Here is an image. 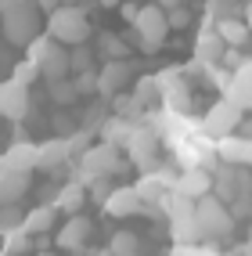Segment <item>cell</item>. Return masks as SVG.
<instances>
[{
    "mask_svg": "<svg viewBox=\"0 0 252 256\" xmlns=\"http://www.w3.org/2000/svg\"><path fill=\"white\" fill-rule=\"evenodd\" d=\"M40 256H50V252H40Z\"/></svg>",
    "mask_w": 252,
    "mask_h": 256,
    "instance_id": "cell-45",
    "label": "cell"
},
{
    "mask_svg": "<svg viewBox=\"0 0 252 256\" xmlns=\"http://www.w3.org/2000/svg\"><path fill=\"white\" fill-rule=\"evenodd\" d=\"M173 184H177V174L170 166H155V170H144L141 180H137V195L144 206H159V202L173 192Z\"/></svg>",
    "mask_w": 252,
    "mask_h": 256,
    "instance_id": "cell-9",
    "label": "cell"
},
{
    "mask_svg": "<svg viewBox=\"0 0 252 256\" xmlns=\"http://www.w3.org/2000/svg\"><path fill=\"white\" fill-rule=\"evenodd\" d=\"M76 90H79V98L83 94H97V69H87V72H76Z\"/></svg>",
    "mask_w": 252,
    "mask_h": 256,
    "instance_id": "cell-34",
    "label": "cell"
},
{
    "mask_svg": "<svg viewBox=\"0 0 252 256\" xmlns=\"http://www.w3.org/2000/svg\"><path fill=\"white\" fill-rule=\"evenodd\" d=\"M133 119H126V116H108L105 123H101V130H97V138L105 141V144H115V148H126V141H130V134H133Z\"/></svg>",
    "mask_w": 252,
    "mask_h": 256,
    "instance_id": "cell-21",
    "label": "cell"
},
{
    "mask_svg": "<svg viewBox=\"0 0 252 256\" xmlns=\"http://www.w3.org/2000/svg\"><path fill=\"white\" fill-rule=\"evenodd\" d=\"M7 174V162H4V156H0V177H4Z\"/></svg>",
    "mask_w": 252,
    "mask_h": 256,
    "instance_id": "cell-43",
    "label": "cell"
},
{
    "mask_svg": "<svg viewBox=\"0 0 252 256\" xmlns=\"http://www.w3.org/2000/svg\"><path fill=\"white\" fill-rule=\"evenodd\" d=\"M0 242H4L0 249H4L7 256H22V252H29V249H32V234L18 224V228H7L4 234H0Z\"/></svg>",
    "mask_w": 252,
    "mask_h": 256,
    "instance_id": "cell-26",
    "label": "cell"
},
{
    "mask_svg": "<svg viewBox=\"0 0 252 256\" xmlns=\"http://www.w3.org/2000/svg\"><path fill=\"white\" fill-rule=\"evenodd\" d=\"M245 22H249V29H252V4L245 8Z\"/></svg>",
    "mask_w": 252,
    "mask_h": 256,
    "instance_id": "cell-42",
    "label": "cell"
},
{
    "mask_svg": "<svg viewBox=\"0 0 252 256\" xmlns=\"http://www.w3.org/2000/svg\"><path fill=\"white\" fill-rule=\"evenodd\" d=\"M22 220H25V213H22V206H18V202H4V206H0V228H18L22 224Z\"/></svg>",
    "mask_w": 252,
    "mask_h": 256,
    "instance_id": "cell-33",
    "label": "cell"
},
{
    "mask_svg": "<svg viewBox=\"0 0 252 256\" xmlns=\"http://www.w3.org/2000/svg\"><path fill=\"white\" fill-rule=\"evenodd\" d=\"M11 4H18V0H0V14H4V11H7Z\"/></svg>",
    "mask_w": 252,
    "mask_h": 256,
    "instance_id": "cell-41",
    "label": "cell"
},
{
    "mask_svg": "<svg viewBox=\"0 0 252 256\" xmlns=\"http://www.w3.org/2000/svg\"><path fill=\"white\" fill-rule=\"evenodd\" d=\"M155 4H159L162 11H173V8H180V4H184V0H155Z\"/></svg>",
    "mask_w": 252,
    "mask_h": 256,
    "instance_id": "cell-39",
    "label": "cell"
},
{
    "mask_svg": "<svg viewBox=\"0 0 252 256\" xmlns=\"http://www.w3.org/2000/svg\"><path fill=\"white\" fill-rule=\"evenodd\" d=\"M40 29H43V18H40L36 0H18V4H11L0 14V32H4V40L14 44V47H29L40 36Z\"/></svg>",
    "mask_w": 252,
    "mask_h": 256,
    "instance_id": "cell-1",
    "label": "cell"
},
{
    "mask_svg": "<svg viewBox=\"0 0 252 256\" xmlns=\"http://www.w3.org/2000/svg\"><path fill=\"white\" fill-rule=\"evenodd\" d=\"M101 210H105L108 216H133V213H141L144 210V202L137 195V188H112V195L101 202Z\"/></svg>",
    "mask_w": 252,
    "mask_h": 256,
    "instance_id": "cell-15",
    "label": "cell"
},
{
    "mask_svg": "<svg viewBox=\"0 0 252 256\" xmlns=\"http://www.w3.org/2000/svg\"><path fill=\"white\" fill-rule=\"evenodd\" d=\"M97 4H101V8H119L123 0H97Z\"/></svg>",
    "mask_w": 252,
    "mask_h": 256,
    "instance_id": "cell-40",
    "label": "cell"
},
{
    "mask_svg": "<svg viewBox=\"0 0 252 256\" xmlns=\"http://www.w3.org/2000/svg\"><path fill=\"white\" fill-rule=\"evenodd\" d=\"M173 192L184 195V198H195V202H198L202 195H209V192H213V170H202V166L184 170V174H177Z\"/></svg>",
    "mask_w": 252,
    "mask_h": 256,
    "instance_id": "cell-14",
    "label": "cell"
},
{
    "mask_svg": "<svg viewBox=\"0 0 252 256\" xmlns=\"http://www.w3.org/2000/svg\"><path fill=\"white\" fill-rule=\"evenodd\" d=\"M65 4V0H36V8H40V14H50V11H58Z\"/></svg>",
    "mask_w": 252,
    "mask_h": 256,
    "instance_id": "cell-36",
    "label": "cell"
},
{
    "mask_svg": "<svg viewBox=\"0 0 252 256\" xmlns=\"http://www.w3.org/2000/svg\"><path fill=\"white\" fill-rule=\"evenodd\" d=\"M133 29H137V36H141V50H159L166 32H170V22H166V11L159 4H148V8L137 11Z\"/></svg>",
    "mask_w": 252,
    "mask_h": 256,
    "instance_id": "cell-8",
    "label": "cell"
},
{
    "mask_svg": "<svg viewBox=\"0 0 252 256\" xmlns=\"http://www.w3.org/2000/svg\"><path fill=\"white\" fill-rule=\"evenodd\" d=\"M108 252L112 256H141V238L133 231H115L108 242Z\"/></svg>",
    "mask_w": 252,
    "mask_h": 256,
    "instance_id": "cell-27",
    "label": "cell"
},
{
    "mask_svg": "<svg viewBox=\"0 0 252 256\" xmlns=\"http://www.w3.org/2000/svg\"><path fill=\"white\" fill-rule=\"evenodd\" d=\"M0 256H7V252H4V249H0Z\"/></svg>",
    "mask_w": 252,
    "mask_h": 256,
    "instance_id": "cell-44",
    "label": "cell"
},
{
    "mask_svg": "<svg viewBox=\"0 0 252 256\" xmlns=\"http://www.w3.org/2000/svg\"><path fill=\"white\" fill-rule=\"evenodd\" d=\"M36 159H40V148L32 144V141H14L4 152L7 170H22V174H32V170H36Z\"/></svg>",
    "mask_w": 252,
    "mask_h": 256,
    "instance_id": "cell-20",
    "label": "cell"
},
{
    "mask_svg": "<svg viewBox=\"0 0 252 256\" xmlns=\"http://www.w3.org/2000/svg\"><path fill=\"white\" fill-rule=\"evenodd\" d=\"M191 18H195V14L188 11V8H173V11H166V22H170V29H184V26H191Z\"/></svg>",
    "mask_w": 252,
    "mask_h": 256,
    "instance_id": "cell-35",
    "label": "cell"
},
{
    "mask_svg": "<svg viewBox=\"0 0 252 256\" xmlns=\"http://www.w3.org/2000/svg\"><path fill=\"white\" fill-rule=\"evenodd\" d=\"M130 80H133V62H126V58H112V62H105V65L97 69V94L105 98V101H112Z\"/></svg>",
    "mask_w": 252,
    "mask_h": 256,
    "instance_id": "cell-11",
    "label": "cell"
},
{
    "mask_svg": "<svg viewBox=\"0 0 252 256\" xmlns=\"http://www.w3.org/2000/svg\"><path fill=\"white\" fill-rule=\"evenodd\" d=\"M87 188H83L79 180H69L61 188V192L54 195V202H50V206H54L58 213H69V216H76V213H83V206H87Z\"/></svg>",
    "mask_w": 252,
    "mask_h": 256,
    "instance_id": "cell-22",
    "label": "cell"
},
{
    "mask_svg": "<svg viewBox=\"0 0 252 256\" xmlns=\"http://www.w3.org/2000/svg\"><path fill=\"white\" fill-rule=\"evenodd\" d=\"M29 174H22V170H7L4 177H0V206L4 202H22V195L29 192Z\"/></svg>",
    "mask_w": 252,
    "mask_h": 256,
    "instance_id": "cell-23",
    "label": "cell"
},
{
    "mask_svg": "<svg viewBox=\"0 0 252 256\" xmlns=\"http://www.w3.org/2000/svg\"><path fill=\"white\" fill-rule=\"evenodd\" d=\"M227 98L234 101V105H242V108H252V58H245L238 69H234Z\"/></svg>",
    "mask_w": 252,
    "mask_h": 256,
    "instance_id": "cell-19",
    "label": "cell"
},
{
    "mask_svg": "<svg viewBox=\"0 0 252 256\" xmlns=\"http://www.w3.org/2000/svg\"><path fill=\"white\" fill-rule=\"evenodd\" d=\"M29 112V87L18 80L0 83V116L4 119H22Z\"/></svg>",
    "mask_w": 252,
    "mask_h": 256,
    "instance_id": "cell-13",
    "label": "cell"
},
{
    "mask_svg": "<svg viewBox=\"0 0 252 256\" xmlns=\"http://www.w3.org/2000/svg\"><path fill=\"white\" fill-rule=\"evenodd\" d=\"M119 11H123V18L133 26V18H137V11H141V8H137V4H119Z\"/></svg>",
    "mask_w": 252,
    "mask_h": 256,
    "instance_id": "cell-37",
    "label": "cell"
},
{
    "mask_svg": "<svg viewBox=\"0 0 252 256\" xmlns=\"http://www.w3.org/2000/svg\"><path fill=\"white\" fill-rule=\"evenodd\" d=\"M97 47H101V54H105L108 62H112V58H126V54H130V44H126L123 36H112V32H105Z\"/></svg>",
    "mask_w": 252,
    "mask_h": 256,
    "instance_id": "cell-30",
    "label": "cell"
},
{
    "mask_svg": "<svg viewBox=\"0 0 252 256\" xmlns=\"http://www.w3.org/2000/svg\"><path fill=\"white\" fill-rule=\"evenodd\" d=\"M90 58H94V54H90L87 44H79L76 50H69V72H87V69H94Z\"/></svg>",
    "mask_w": 252,
    "mask_h": 256,
    "instance_id": "cell-32",
    "label": "cell"
},
{
    "mask_svg": "<svg viewBox=\"0 0 252 256\" xmlns=\"http://www.w3.org/2000/svg\"><path fill=\"white\" fill-rule=\"evenodd\" d=\"M224 50H227V44L220 40L216 26L198 29V36H195V65H202V69H209V65H220Z\"/></svg>",
    "mask_w": 252,
    "mask_h": 256,
    "instance_id": "cell-12",
    "label": "cell"
},
{
    "mask_svg": "<svg viewBox=\"0 0 252 256\" xmlns=\"http://www.w3.org/2000/svg\"><path fill=\"white\" fill-rule=\"evenodd\" d=\"M126 156H130L133 166H141V174L144 170H155V166H162V138L148 123L133 126L130 141H126Z\"/></svg>",
    "mask_w": 252,
    "mask_h": 256,
    "instance_id": "cell-7",
    "label": "cell"
},
{
    "mask_svg": "<svg viewBox=\"0 0 252 256\" xmlns=\"http://www.w3.org/2000/svg\"><path fill=\"white\" fill-rule=\"evenodd\" d=\"M54 206H50V202H47V206H36V210H29L25 213V220H22V228L32 234V238H36V234H47V231H54Z\"/></svg>",
    "mask_w": 252,
    "mask_h": 256,
    "instance_id": "cell-24",
    "label": "cell"
},
{
    "mask_svg": "<svg viewBox=\"0 0 252 256\" xmlns=\"http://www.w3.org/2000/svg\"><path fill=\"white\" fill-rule=\"evenodd\" d=\"M213 192H216V198H224V202H234V198H242V195H252V174H245L242 166L227 162L224 170H216Z\"/></svg>",
    "mask_w": 252,
    "mask_h": 256,
    "instance_id": "cell-10",
    "label": "cell"
},
{
    "mask_svg": "<svg viewBox=\"0 0 252 256\" xmlns=\"http://www.w3.org/2000/svg\"><path fill=\"white\" fill-rule=\"evenodd\" d=\"M195 216H198L202 238H231V231H234L231 210L224 206V198H216L213 192L202 195V198L195 202Z\"/></svg>",
    "mask_w": 252,
    "mask_h": 256,
    "instance_id": "cell-5",
    "label": "cell"
},
{
    "mask_svg": "<svg viewBox=\"0 0 252 256\" xmlns=\"http://www.w3.org/2000/svg\"><path fill=\"white\" fill-rule=\"evenodd\" d=\"M123 162H119V148L115 144H90L87 152L79 156V170H76V180L83 188H90L97 177H112V174H119Z\"/></svg>",
    "mask_w": 252,
    "mask_h": 256,
    "instance_id": "cell-3",
    "label": "cell"
},
{
    "mask_svg": "<svg viewBox=\"0 0 252 256\" xmlns=\"http://www.w3.org/2000/svg\"><path fill=\"white\" fill-rule=\"evenodd\" d=\"M11 80H18V83H25V87H32V83L40 80V65L32 62V58H25V62H14Z\"/></svg>",
    "mask_w": 252,
    "mask_h": 256,
    "instance_id": "cell-31",
    "label": "cell"
},
{
    "mask_svg": "<svg viewBox=\"0 0 252 256\" xmlns=\"http://www.w3.org/2000/svg\"><path fill=\"white\" fill-rule=\"evenodd\" d=\"M238 130H242V138H252V119H249V116L238 123Z\"/></svg>",
    "mask_w": 252,
    "mask_h": 256,
    "instance_id": "cell-38",
    "label": "cell"
},
{
    "mask_svg": "<svg viewBox=\"0 0 252 256\" xmlns=\"http://www.w3.org/2000/svg\"><path fill=\"white\" fill-rule=\"evenodd\" d=\"M90 231H94V224L83 213H76V216H69L61 224V231L54 234V242H58V249H69L72 252V249H83V242L90 238Z\"/></svg>",
    "mask_w": 252,
    "mask_h": 256,
    "instance_id": "cell-16",
    "label": "cell"
},
{
    "mask_svg": "<svg viewBox=\"0 0 252 256\" xmlns=\"http://www.w3.org/2000/svg\"><path fill=\"white\" fill-rule=\"evenodd\" d=\"M47 36L58 40V44H65V47L87 44V36H90L87 8H83V4H61L58 11H50L47 14Z\"/></svg>",
    "mask_w": 252,
    "mask_h": 256,
    "instance_id": "cell-2",
    "label": "cell"
},
{
    "mask_svg": "<svg viewBox=\"0 0 252 256\" xmlns=\"http://www.w3.org/2000/svg\"><path fill=\"white\" fill-rule=\"evenodd\" d=\"M133 98H137V105L148 108L151 101H159V76H144L133 83Z\"/></svg>",
    "mask_w": 252,
    "mask_h": 256,
    "instance_id": "cell-29",
    "label": "cell"
},
{
    "mask_svg": "<svg viewBox=\"0 0 252 256\" xmlns=\"http://www.w3.org/2000/svg\"><path fill=\"white\" fill-rule=\"evenodd\" d=\"M29 58L40 65V76L47 83L69 76V47L58 44V40H50V36H36V40H32L29 44Z\"/></svg>",
    "mask_w": 252,
    "mask_h": 256,
    "instance_id": "cell-4",
    "label": "cell"
},
{
    "mask_svg": "<svg viewBox=\"0 0 252 256\" xmlns=\"http://www.w3.org/2000/svg\"><path fill=\"white\" fill-rule=\"evenodd\" d=\"M40 148V159H36V170H61L65 162H69V156H72V144H69V138H50V141H43V144H36Z\"/></svg>",
    "mask_w": 252,
    "mask_h": 256,
    "instance_id": "cell-18",
    "label": "cell"
},
{
    "mask_svg": "<svg viewBox=\"0 0 252 256\" xmlns=\"http://www.w3.org/2000/svg\"><path fill=\"white\" fill-rule=\"evenodd\" d=\"M216 156L224 162H234V166H252V138L227 134V138L216 141Z\"/></svg>",
    "mask_w": 252,
    "mask_h": 256,
    "instance_id": "cell-17",
    "label": "cell"
},
{
    "mask_svg": "<svg viewBox=\"0 0 252 256\" xmlns=\"http://www.w3.org/2000/svg\"><path fill=\"white\" fill-rule=\"evenodd\" d=\"M47 94H50V101L54 105H72V101L79 98V90H76V83L65 76V80H54V83H47Z\"/></svg>",
    "mask_w": 252,
    "mask_h": 256,
    "instance_id": "cell-28",
    "label": "cell"
},
{
    "mask_svg": "<svg viewBox=\"0 0 252 256\" xmlns=\"http://www.w3.org/2000/svg\"><path fill=\"white\" fill-rule=\"evenodd\" d=\"M0 234H4V228H0Z\"/></svg>",
    "mask_w": 252,
    "mask_h": 256,
    "instance_id": "cell-46",
    "label": "cell"
},
{
    "mask_svg": "<svg viewBox=\"0 0 252 256\" xmlns=\"http://www.w3.org/2000/svg\"><path fill=\"white\" fill-rule=\"evenodd\" d=\"M242 119H245V108H242V105H234L231 98H220L216 105H209V112H206V116H202L198 130L206 134V138L220 141V138H227V134L238 130Z\"/></svg>",
    "mask_w": 252,
    "mask_h": 256,
    "instance_id": "cell-6",
    "label": "cell"
},
{
    "mask_svg": "<svg viewBox=\"0 0 252 256\" xmlns=\"http://www.w3.org/2000/svg\"><path fill=\"white\" fill-rule=\"evenodd\" d=\"M216 32H220V40L227 44V47H245V40H249V22H242V18H220L216 22Z\"/></svg>",
    "mask_w": 252,
    "mask_h": 256,
    "instance_id": "cell-25",
    "label": "cell"
}]
</instances>
